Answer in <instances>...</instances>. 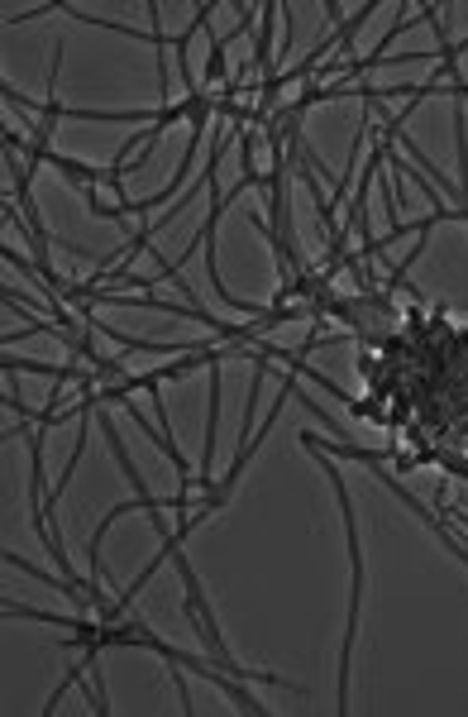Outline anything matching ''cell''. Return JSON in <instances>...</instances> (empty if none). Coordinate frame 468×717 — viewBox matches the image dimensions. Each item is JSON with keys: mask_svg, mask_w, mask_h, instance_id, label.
Listing matches in <instances>:
<instances>
[{"mask_svg": "<svg viewBox=\"0 0 468 717\" xmlns=\"http://www.w3.org/2000/svg\"><path fill=\"white\" fill-rule=\"evenodd\" d=\"M320 469L330 474V488L340 498V512H344V536H349V565H354V588H349V627H344V641H340V698L335 708L349 713V655H354V636H359V598H363V550H359V526H354V502H349V488H344V474L330 464V455H316Z\"/></svg>", "mask_w": 468, "mask_h": 717, "instance_id": "6da1fadb", "label": "cell"}, {"mask_svg": "<svg viewBox=\"0 0 468 717\" xmlns=\"http://www.w3.org/2000/svg\"><path fill=\"white\" fill-rule=\"evenodd\" d=\"M273 15H282V5H263V24H258V39H254V67L263 72V82H273L277 67H273Z\"/></svg>", "mask_w": 468, "mask_h": 717, "instance_id": "7a4b0ae2", "label": "cell"}]
</instances>
